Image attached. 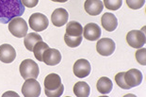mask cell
Segmentation results:
<instances>
[{
    "mask_svg": "<svg viewBox=\"0 0 146 97\" xmlns=\"http://www.w3.org/2000/svg\"><path fill=\"white\" fill-rule=\"evenodd\" d=\"M91 63L85 58H80L78 60H76V63L74 64V76H76L79 78L87 77L91 74Z\"/></svg>",
    "mask_w": 146,
    "mask_h": 97,
    "instance_id": "9c48e42d",
    "label": "cell"
},
{
    "mask_svg": "<svg viewBox=\"0 0 146 97\" xmlns=\"http://www.w3.org/2000/svg\"><path fill=\"white\" fill-rule=\"evenodd\" d=\"M22 93L25 97H38L41 95V85L35 78L26 79L22 87Z\"/></svg>",
    "mask_w": 146,
    "mask_h": 97,
    "instance_id": "8992f818",
    "label": "cell"
},
{
    "mask_svg": "<svg viewBox=\"0 0 146 97\" xmlns=\"http://www.w3.org/2000/svg\"><path fill=\"white\" fill-rule=\"evenodd\" d=\"M84 9L88 14L92 16H96L103 11L104 4L101 0H86L84 4Z\"/></svg>",
    "mask_w": 146,
    "mask_h": 97,
    "instance_id": "9a60e30c",
    "label": "cell"
},
{
    "mask_svg": "<svg viewBox=\"0 0 146 97\" xmlns=\"http://www.w3.org/2000/svg\"><path fill=\"white\" fill-rule=\"evenodd\" d=\"M52 1H54V2H58V3H65V2H67L68 0H52Z\"/></svg>",
    "mask_w": 146,
    "mask_h": 97,
    "instance_id": "f1b7e54d",
    "label": "cell"
},
{
    "mask_svg": "<svg viewBox=\"0 0 146 97\" xmlns=\"http://www.w3.org/2000/svg\"><path fill=\"white\" fill-rule=\"evenodd\" d=\"M126 4L132 10H139L144 6L145 0H126Z\"/></svg>",
    "mask_w": 146,
    "mask_h": 97,
    "instance_id": "484cf974",
    "label": "cell"
},
{
    "mask_svg": "<svg viewBox=\"0 0 146 97\" xmlns=\"http://www.w3.org/2000/svg\"><path fill=\"white\" fill-rule=\"evenodd\" d=\"M64 86L61 78L57 74H49L44 79V92L48 97H60L62 95Z\"/></svg>",
    "mask_w": 146,
    "mask_h": 97,
    "instance_id": "7a4b0ae2",
    "label": "cell"
},
{
    "mask_svg": "<svg viewBox=\"0 0 146 97\" xmlns=\"http://www.w3.org/2000/svg\"><path fill=\"white\" fill-rule=\"evenodd\" d=\"M20 74L25 80L29 78H35L37 79L40 74L39 66L35 61L31 58H27L21 62L19 67Z\"/></svg>",
    "mask_w": 146,
    "mask_h": 97,
    "instance_id": "3957f363",
    "label": "cell"
},
{
    "mask_svg": "<svg viewBox=\"0 0 146 97\" xmlns=\"http://www.w3.org/2000/svg\"><path fill=\"white\" fill-rule=\"evenodd\" d=\"M29 24L30 29L32 30L36 31V32H40V31H43L47 29L49 21L48 18L44 14L40 13V12H36V13L30 15Z\"/></svg>",
    "mask_w": 146,
    "mask_h": 97,
    "instance_id": "5b68a950",
    "label": "cell"
},
{
    "mask_svg": "<svg viewBox=\"0 0 146 97\" xmlns=\"http://www.w3.org/2000/svg\"><path fill=\"white\" fill-rule=\"evenodd\" d=\"M9 30L16 38H25L27 34L29 27L22 17H14L9 22Z\"/></svg>",
    "mask_w": 146,
    "mask_h": 97,
    "instance_id": "277c9868",
    "label": "cell"
},
{
    "mask_svg": "<svg viewBox=\"0 0 146 97\" xmlns=\"http://www.w3.org/2000/svg\"><path fill=\"white\" fill-rule=\"evenodd\" d=\"M16 58V51L11 45H0V60L4 63H11Z\"/></svg>",
    "mask_w": 146,
    "mask_h": 97,
    "instance_id": "5bb4252c",
    "label": "cell"
},
{
    "mask_svg": "<svg viewBox=\"0 0 146 97\" xmlns=\"http://www.w3.org/2000/svg\"><path fill=\"white\" fill-rule=\"evenodd\" d=\"M60 60H61V54L58 49L48 47L43 52L42 61L44 62L46 65L55 66V65H58L60 63Z\"/></svg>",
    "mask_w": 146,
    "mask_h": 97,
    "instance_id": "30bf717a",
    "label": "cell"
},
{
    "mask_svg": "<svg viewBox=\"0 0 146 97\" xmlns=\"http://www.w3.org/2000/svg\"><path fill=\"white\" fill-rule=\"evenodd\" d=\"M7 95H15V96H18L17 93H9V92H7V93H4V94H3V96H7Z\"/></svg>",
    "mask_w": 146,
    "mask_h": 97,
    "instance_id": "83f0119b",
    "label": "cell"
},
{
    "mask_svg": "<svg viewBox=\"0 0 146 97\" xmlns=\"http://www.w3.org/2000/svg\"><path fill=\"white\" fill-rule=\"evenodd\" d=\"M21 3H22V5L25 6V7L32 9L38 5L39 0H21Z\"/></svg>",
    "mask_w": 146,
    "mask_h": 97,
    "instance_id": "4316f807",
    "label": "cell"
},
{
    "mask_svg": "<svg viewBox=\"0 0 146 97\" xmlns=\"http://www.w3.org/2000/svg\"><path fill=\"white\" fill-rule=\"evenodd\" d=\"M125 72H121V73H118L116 76H115V82L117 83V85L120 88H122L123 90H129L131 89L128 85L126 84L125 80Z\"/></svg>",
    "mask_w": 146,
    "mask_h": 97,
    "instance_id": "cb8c5ba5",
    "label": "cell"
},
{
    "mask_svg": "<svg viewBox=\"0 0 146 97\" xmlns=\"http://www.w3.org/2000/svg\"><path fill=\"white\" fill-rule=\"evenodd\" d=\"M91 92V88L87 82L78 81L74 86V93L77 97H88Z\"/></svg>",
    "mask_w": 146,
    "mask_h": 97,
    "instance_id": "ffe728a7",
    "label": "cell"
},
{
    "mask_svg": "<svg viewBox=\"0 0 146 97\" xmlns=\"http://www.w3.org/2000/svg\"><path fill=\"white\" fill-rule=\"evenodd\" d=\"M115 43L112 39L110 38H103L100 39L96 43V50L101 56L104 57H108L112 55L115 51Z\"/></svg>",
    "mask_w": 146,
    "mask_h": 97,
    "instance_id": "ba28073f",
    "label": "cell"
},
{
    "mask_svg": "<svg viewBox=\"0 0 146 97\" xmlns=\"http://www.w3.org/2000/svg\"><path fill=\"white\" fill-rule=\"evenodd\" d=\"M123 77L126 84L130 88L139 86L142 82V74L138 69H130L127 72H125Z\"/></svg>",
    "mask_w": 146,
    "mask_h": 97,
    "instance_id": "8fae6325",
    "label": "cell"
},
{
    "mask_svg": "<svg viewBox=\"0 0 146 97\" xmlns=\"http://www.w3.org/2000/svg\"><path fill=\"white\" fill-rule=\"evenodd\" d=\"M48 47H49V45L46 43L42 42V41H41V42H38L35 45H34L32 52L34 53V56H35V58L38 59L39 61H42L43 52H44Z\"/></svg>",
    "mask_w": 146,
    "mask_h": 97,
    "instance_id": "44dd1931",
    "label": "cell"
},
{
    "mask_svg": "<svg viewBox=\"0 0 146 97\" xmlns=\"http://www.w3.org/2000/svg\"><path fill=\"white\" fill-rule=\"evenodd\" d=\"M68 18H69V13L68 11L62 8H58L53 11L51 15L52 23L55 27H60L67 24Z\"/></svg>",
    "mask_w": 146,
    "mask_h": 97,
    "instance_id": "4fadbf2b",
    "label": "cell"
},
{
    "mask_svg": "<svg viewBox=\"0 0 146 97\" xmlns=\"http://www.w3.org/2000/svg\"><path fill=\"white\" fill-rule=\"evenodd\" d=\"M66 35L72 37H79L83 34V27L78 22L71 21L67 24L66 27Z\"/></svg>",
    "mask_w": 146,
    "mask_h": 97,
    "instance_id": "ac0fdd59",
    "label": "cell"
},
{
    "mask_svg": "<svg viewBox=\"0 0 146 97\" xmlns=\"http://www.w3.org/2000/svg\"><path fill=\"white\" fill-rule=\"evenodd\" d=\"M83 35L84 38L88 41H97L101 37V29L97 24L89 23L87 24L83 29Z\"/></svg>",
    "mask_w": 146,
    "mask_h": 97,
    "instance_id": "7c38bea8",
    "label": "cell"
},
{
    "mask_svg": "<svg viewBox=\"0 0 146 97\" xmlns=\"http://www.w3.org/2000/svg\"><path fill=\"white\" fill-rule=\"evenodd\" d=\"M41 41H42V38L41 35H39V34L36 32H31V33L27 34V35L25 36L24 43H25L26 48L29 50V51L32 52L34 45H35L38 42H41Z\"/></svg>",
    "mask_w": 146,
    "mask_h": 97,
    "instance_id": "d6986e66",
    "label": "cell"
},
{
    "mask_svg": "<svg viewBox=\"0 0 146 97\" xmlns=\"http://www.w3.org/2000/svg\"><path fill=\"white\" fill-rule=\"evenodd\" d=\"M104 6L110 11H117L122 7L123 0H104Z\"/></svg>",
    "mask_w": 146,
    "mask_h": 97,
    "instance_id": "603a6c76",
    "label": "cell"
},
{
    "mask_svg": "<svg viewBox=\"0 0 146 97\" xmlns=\"http://www.w3.org/2000/svg\"><path fill=\"white\" fill-rule=\"evenodd\" d=\"M126 42L133 48H141L145 45V34L141 30H131L126 35Z\"/></svg>",
    "mask_w": 146,
    "mask_h": 97,
    "instance_id": "52a82bcc",
    "label": "cell"
},
{
    "mask_svg": "<svg viewBox=\"0 0 146 97\" xmlns=\"http://www.w3.org/2000/svg\"><path fill=\"white\" fill-rule=\"evenodd\" d=\"M19 0H0V22L6 23L16 15L24 13V7Z\"/></svg>",
    "mask_w": 146,
    "mask_h": 97,
    "instance_id": "6da1fadb",
    "label": "cell"
},
{
    "mask_svg": "<svg viewBox=\"0 0 146 97\" xmlns=\"http://www.w3.org/2000/svg\"><path fill=\"white\" fill-rule=\"evenodd\" d=\"M82 36L79 37H72V36H68L65 34L64 35V42L65 43L69 46V47H77L78 45H80V43L82 42Z\"/></svg>",
    "mask_w": 146,
    "mask_h": 97,
    "instance_id": "7402d4cb",
    "label": "cell"
},
{
    "mask_svg": "<svg viewBox=\"0 0 146 97\" xmlns=\"http://www.w3.org/2000/svg\"><path fill=\"white\" fill-rule=\"evenodd\" d=\"M101 24H102V27H103L106 30L108 31V32H111V31H113L117 29L118 20L113 13L106 12L101 18Z\"/></svg>",
    "mask_w": 146,
    "mask_h": 97,
    "instance_id": "2e32d148",
    "label": "cell"
},
{
    "mask_svg": "<svg viewBox=\"0 0 146 97\" xmlns=\"http://www.w3.org/2000/svg\"><path fill=\"white\" fill-rule=\"evenodd\" d=\"M136 59L139 64L146 65V49L144 47L139 48L136 52Z\"/></svg>",
    "mask_w": 146,
    "mask_h": 97,
    "instance_id": "d4e9b609",
    "label": "cell"
},
{
    "mask_svg": "<svg viewBox=\"0 0 146 97\" xmlns=\"http://www.w3.org/2000/svg\"><path fill=\"white\" fill-rule=\"evenodd\" d=\"M96 88H97L98 92L102 94H108L112 90L113 83L108 77L103 76L99 78L97 84H96Z\"/></svg>",
    "mask_w": 146,
    "mask_h": 97,
    "instance_id": "e0dca14e",
    "label": "cell"
}]
</instances>
